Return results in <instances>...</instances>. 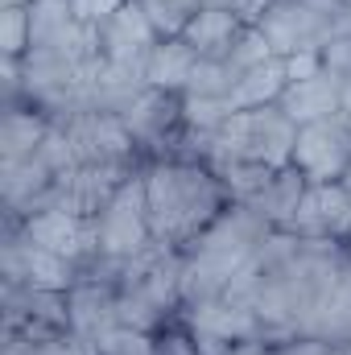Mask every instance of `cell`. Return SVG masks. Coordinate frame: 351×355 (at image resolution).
I'll use <instances>...</instances> for the list:
<instances>
[{
  "label": "cell",
  "mask_w": 351,
  "mask_h": 355,
  "mask_svg": "<svg viewBox=\"0 0 351 355\" xmlns=\"http://www.w3.org/2000/svg\"><path fill=\"white\" fill-rule=\"evenodd\" d=\"M141 182H145V207H149L153 240L170 244L178 252L186 244H194L232 207V190L223 186V178L207 162L157 157V162H145Z\"/></svg>",
  "instance_id": "cell-1"
},
{
  "label": "cell",
  "mask_w": 351,
  "mask_h": 355,
  "mask_svg": "<svg viewBox=\"0 0 351 355\" xmlns=\"http://www.w3.org/2000/svg\"><path fill=\"white\" fill-rule=\"evenodd\" d=\"M268 232L273 227L264 219H257L244 202H232L194 244L182 248V310L223 297L232 277L261 248Z\"/></svg>",
  "instance_id": "cell-2"
},
{
  "label": "cell",
  "mask_w": 351,
  "mask_h": 355,
  "mask_svg": "<svg viewBox=\"0 0 351 355\" xmlns=\"http://www.w3.org/2000/svg\"><path fill=\"white\" fill-rule=\"evenodd\" d=\"M132 174H141V166H75V170H67L58 178L54 207L71 211V215H83V219H95Z\"/></svg>",
  "instance_id": "cell-14"
},
{
  "label": "cell",
  "mask_w": 351,
  "mask_h": 355,
  "mask_svg": "<svg viewBox=\"0 0 351 355\" xmlns=\"http://www.w3.org/2000/svg\"><path fill=\"white\" fill-rule=\"evenodd\" d=\"M149 17V25L162 33V37H182V29L190 25V17L203 8L198 0H137Z\"/></svg>",
  "instance_id": "cell-23"
},
{
  "label": "cell",
  "mask_w": 351,
  "mask_h": 355,
  "mask_svg": "<svg viewBox=\"0 0 351 355\" xmlns=\"http://www.w3.org/2000/svg\"><path fill=\"white\" fill-rule=\"evenodd\" d=\"M153 355H203V347L194 343V335L182 327V318L166 322L157 335H153Z\"/></svg>",
  "instance_id": "cell-26"
},
{
  "label": "cell",
  "mask_w": 351,
  "mask_h": 355,
  "mask_svg": "<svg viewBox=\"0 0 351 355\" xmlns=\"http://www.w3.org/2000/svg\"><path fill=\"white\" fill-rule=\"evenodd\" d=\"M289 87V71H285V58H268L261 67H252L236 91H232V107L236 112H248V107H268V103H281V95Z\"/></svg>",
  "instance_id": "cell-22"
},
{
  "label": "cell",
  "mask_w": 351,
  "mask_h": 355,
  "mask_svg": "<svg viewBox=\"0 0 351 355\" xmlns=\"http://www.w3.org/2000/svg\"><path fill=\"white\" fill-rule=\"evenodd\" d=\"M58 128L67 132L79 166H145V153L137 149L132 132L112 112H79Z\"/></svg>",
  "instance_id": "cell-6"
},
{
  "label": "cell",
  "mask_w": 351,
  "mask_h": 355,
  "mask_svg": "<svg viewBox=\"0 0 351 355\" xmlns=\"http://www.w3.org/2000/svg\"><path fill=\"white\" fill-rule=\"evenodd\" d=\"M4 223H17V219H4ZM17 227H21L25 240H33L37 248H46V252L71 261L75 268L99 252V244H95V219L58 211V207H54V211H37V215L21 219Z\"/></svg>",
  "instance_id": "cell-13"
},
{
  "label": "cell",
  "mask_w": 351,
  "mask_h": 355,
  "mask_svg": "<svg viewBox=\"0 0 351 355\" xmlns=\"http://www.w3.org/2000/svg\"><path fill=\"white\" fill-rule=\"evenodd\" d=\"M293 145H298V124L281 112V103L236 112L211 141L207 166L215 162H248L264 170H285L293 166Z\"/></svg>",
  "instance_id": "cell-4"
},
{
  "label": "cell",
  "mask_w": 351,
  "mask_h": 355,
  "mask_svg": "<svg viewBox=\"0 0 351 355\" xmlns=\"http://www.w3.org/2000/svg\"><path fill=\"white\" fill-rule=\"evenodd\" d=\"M29 343V355H99V347L83 339V335H75V331H67V335H54V339H25Z\"/></svg>",
  "instance_id": "cell-27"
},
{
  "label": "cell",
  "mask_w": 351,
  "mask_h": 355,
  "mask_svg": "<svg viewBox=\"0 0 351 355\" xmlns=\"http://www.w3.org/2000/svg\"><path fill=\"white\" fill-rule=\"evenodd\" d=\"M261 37L277 58L289 54H323L335 37L351 33L348 0H273L257 21Z\"/></svg>",
  "instance_id": "cell-3"
},
{
  "label": "cell",
  "mask_w": 351,
  "mask_h": 355,
  "mask_svg": "<svg viewBox=\"0 0 351 355\" xmlns=\"http://www.w3.org/2000/svg\"><path fill=\"white\" fill-rule=\"evenodd\" d=\"M71 331V302L54 289H29V285H4V335L21 339H54Z\"/></svg>",
  "instance_id": "cell-10"
},
{
  "label": "cell",
  "mask_w": 351,
  "mask_h": 355,
  "mask_svg": "<svg viewBox=\"0 0 351 355\" xmlns=\"http://www.w3.org/2000/svg\"><path fill=\"white\" fill-rule=\"evenodd\" d=\"M323 71L335 75V79H351V33L335 37V42L323 50Z\"/></svg>",
  "instance_id": "cell-29"
},
{
  "label": "cell",
  "mask_w": 351,
  "mask_h": 355,
  "mask_svg": "<svg viewBox=\"0 0 351 355\" xmlns=\"http://www.w3.org/2000/svg\"><path fill=\"white\" fill-rule=\"evenodd\" d=\"M162 42V33L149 25L145 8L137 0H128L120 12H112L103 25H99V54L116 67H132V71H145L153 46Z\"/></svg>",
  "instance_id": "cell-15"
},
{
  "label": "cell",
  "mask_w": 351,
  "mask_h": 355,
  "mask_svg": "<svg viewBox=\"0 0 351 355\" xmlns=\"http://www.w3.org/2000/svg\"><path fill=\"white\" fill-rule=\"evenodd\" d=\"M178 318L194 335V343L203 347V355H228L236 343L264 339V327H261V318H257V310L240 306V302H228V297L186 306Z\"/></svg>",
  "instance_id": "cell-8"
},
{
  "label": "cell",
  "mask_w": 351,
  "mask_h": 355,
  "mask_svg": "<svg viewBox=\"0 0 351 355\" xmlns=\"http://www.w3.org/2000/svg\"><path fill=\"white\" fill-rule=\"evenodd\" d=\"M99 355H153V335L137 331V327H116L108 335L95 339Z\"/></svg>",
  "instance_id": "cell-25"
},
{
  "label": "cell",
  "mask_w": 351,
  "mask_h": 355,
  "mask_svg": "<svg viewBox=\"0 0 351 355\" xmlns=\"http://www.w3.org/2000/svg\"><path fill=\"white\" fill-rule=\"evenodd\" d=\"M348 355H351V343H348Z\"/></svg>",
  "instance_id": "cell-35"
},
{
  "label": "cell",
  "mask_w": 351,
  "mask_h": 355,
  "mask_svg": "<svg viewBox=\"0 0 351 355\" xmlns=\"http://www.w3.org/2000/svg\"><path fill=\"white\" fill-rule=\"evenodd\" d=\"M285 71H289V83H298V79H310V75H318L323 71V54H289L285 58Z\"/></svg>",
  "instance_id": "cell-31"
},
{
  "label": "cell",
  "mask_w": 351,
  "mask_h": 355,
  "mask_svg": "<svg viewBox=\"0 0 351 355\" xmlns=\"http://www.w3.org/2000/svg\"><path fill=\"white\" fill-rule=\"evenodd\" d=\"M67 302H71V331L83 335V339H91V343H95L99 335L124 327V322H120V293H116V285H108V281L75 277Z\"/></svg>",
  "instance_id": "cell-16"
},
{
  "label": "cell",
  "mask_w": 351,
  "mask_h": 355,
  "mask_svg": "<svg viewBox=\"0 0 351 355\" xmlns=\"http://www.w3.org/2000/svg\"><path fill=\"white\" fill-rule=\"evenodd\" d=\"M302 190H306L302 170H298V166H285V170H277V174L268 178L261 190H252V194L244 198V207H248L257 219H264L268 227H289Z\"/></svg>",
  "instance_id": "cell-18"
},
{
  "label": "cell",
  "mask_w": 351,
  "mask_h": 355,
  "mask_svg": "<svg viewBox=\"0 0 351 355\" xmlns=\"http://www.w3.org/2000/svg\"><path fill=\"white\" fill-rule=\"evenodd\" d=\"M120 120L132 132L137 149L145 153V162L170 157L174 141L186 128V120H182V95L178 91H162V87H145Z\"/></svg>",
  "instance_id": "cell-9"
},
{
  "label": "cell",
  "mask_w": 351,
  "mask_h": 355,
  "mask_svg": "<svg viewBox=\"0 0 351 355\" xmlns=\"http://www.w3.org/2000/svg\"><path fill=\"white\" fill-rule=\"evenodd\" d=\"M240 29H244L240 17H232V12H215V8H198V12L190 17V25L182 29V42L194 46L198 58H215V54H223V50L240 37Z\"/></svg>",
  "instance_id": "cell-21"
},
{
  "label": "cell",
  "mask_w": 351,
  "mask_h": 355,
  "mask_svg": "<svg viewBox=\"0 0 351 355\" xmlns=\"http://www.w3.org/2000/svg\"><path fill=\"white\" fill-rule=\"evenodd\" d=\"M71 4V12L83 21V25H103L112 12H120L128 0H67Z\"/></svg>",
  "instance_id": "cell-30"
},
{
  "label": "cell",
  "mask_w": 351,
  "mask_h": 355,
  "mask_svg": "<svg viewBox=\"0 0 351 355\" xmlns=\"http://www.w3.org/2000/svg\"><path fill=\"white\" fill-rule=\"evenodd\" d=\"M194 67H198V50L194 46H186L182 37H162L153 46L149 62H145V83L182 95L186 83H190V75H194Z\"/></svg>",
  "instance_id": "cell-20"
},
{
  "label": "cell",
  "mask_w": 351,
  "mask_h": 355,
  "mask_svg": "<svg viewBox=\"0 0 351 355\" xmlns=\"http://www.w3.org/2000/svg\"><path fill=\"white\" fill-rule=\"evenodd\" d=\"M4 285H29V289H54V293H71L75 272L79 268L46 248H37L33 240L21 236L17 223H4Z\"/></svg>",
  "instance_id": "cell-11"
},
{
  "label": "cell",
  "mask_w": 351,
  "mask_h": 355,
  "mask_svg": "<svg viewBox=\"0 0 351 355\" xmlns=\"http://www.w3.org/2000/svg\"><path fill=\"white\" fill-rule=\"evenodd\" d=\"M293 166L306 182H343L351 170V112L302 124L293 145Z\"/></svg>",
  "instance_id": "cell-7"
},
{
  "label": "cell",
  "mask_w": 351,
  "mask_h": 355,
  "mask_svg": "<svg viewBox=\"0 0 351 355\" xmlns=\"http://www.w3.org/2000/svg\"><path fill=\"white\" fill-rule=\"evenodd\" d=\"M343 186H348V190H351V170H348V178H343Z\"/></svg>",
  "instance_id": "cell-34"
},
{
  "label": "cell",
  "mask_w": 351,
  "mask_h": 355,
  "mask_svg": "<svg viewBox=\"0 0 351 355\" xmlns=\"http://www.w3.org/2000/svg\"><path fill=\"white\" fill-rule=\"evenodd\" d=\"M198 4H203V8H215V12H232V17H240L244 25H257L261 12L273 0H198Z\"/></svg>",
  "instance_id": "cell-28"
},
{
  "label": "cell",
  "mask_w": 351,
  "mask_h": 355,
  "mask_svg": "<svg viewBox=\"0 0 351 355\" xmlns=\"http://www.w3.org/2000/svg\"><path fill=\"white\" fill-rule=\"evenodd\" d=\"M339 91H343V112H351V79H339Z\"/></svg>",
  "instance_id": "cell-32"
},
{
  "label": "cell",
  "mask_w": 351,
  "mask_h": 355,
  "mask_svg": "<svg viewBox=\"0 0 351 355\" xmlns=\"http://www.w3.org/2000/svg\"><path fill=\"white\" fill-rule=\"evenodd\" d=\"M46 132H50V116H42L29 103H8L4 120H0V157L4 162H21V157L37 153Z\"/></svg>",
  "instance_id": "cell-19"
},
{
  "label": "cell",
  "mask_w": 351,
  "mask_h": 355,
  "mask_svg": "<svg viewBox=\"0 0 351 355\" xmlns=\"http://www.w3.org/2000/svg\"><path fill=\"white\" fill-rule=\"evenodd\" d=\"M281 112L302 128V124H314V120H327L335 112H343V91H339V79L318 71L310 79H298L289 83L285 95H281Z\"/></svg>",
  "instance_id": "cell-17"
},
{
  "label": "cell",
  "mask_w": 351,
  "mask_h": 355,
  "mask_svg": "<svg viewBox=\"0 0 351 355\" xmlns=\"http://www.w3.org/2000/svg\"><path fill=\"white\" fill-rule=\"evenodd\" d=\"M285 232L306 240H351V190L343 182H306Z\"/></svg>",
  "instance_id": "cell-12"
},
{
  "label": "cell",
  "mask_w": 351,
  "mask_h": 355,
  "mask_svg": "<svg viewBox=\"0 0 351 355\" xmlns=\"http://www.w3.org/2000/svg\"><path fill=\"white\" fill-rule=\"evenodd\" d=\"M4 4H33V0H4Z\"/></svg>",
  "instance_id": "cell-33"
},
{
  "label": "cell",
  "mask_w": 351,
  "mask_h": 355,
  "mask_svg": "<svg viewBox=\"0 0 351 355\" xmlns=\"http://www.w3.org/2000/svg\"><path fill=\"white\" fill-rule=\"evenodd\" d=\"M145 170V166H141ZM95 244L103 257H137L153 244V227H149V207H145V182L141 174H132L112 202L95 215Z\"/></svg>",
  "instance_id": "cell-5"
},
{
  "label": "cell",
  "mask_w": 351,
  "mask_h": 355,
  "mask_svg": "<svg viewBox=\"0 0 351 355\" xmlns=\"http://www.w3.org/2000/svg\"><path fill=\"white\" fill-rule=\"evenodd\" d=\"M0 21H4V33H0L4 58H25L29 54V4H4Z\"/></svg>",
  "instance_id": "cell-24"
}]
</instances>
